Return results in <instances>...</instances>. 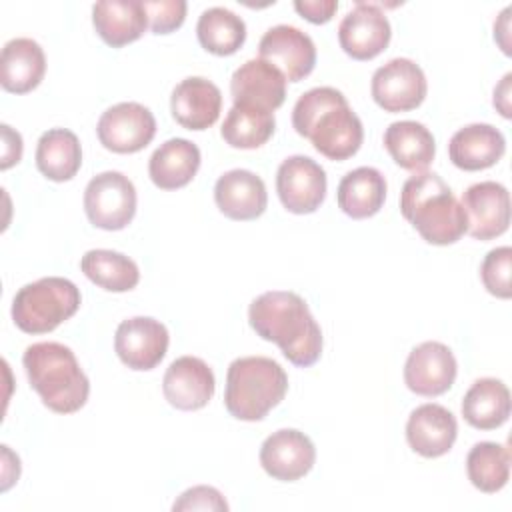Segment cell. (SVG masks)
<instances>
[{"instance_id":"cell-1","label":"cell","mask_w":512,"mask_h":512,"mask_svg":"<svg viewBox=\"0 0 512 512\" xmlns=\"http://www.w3.org/2000/svg\"><path fill=\"white\" fill-rule=\"evenodd\" d=\"M250 328L274 342L284 358L298 368H308L322 354V330L306 300L290 290H268L248 308Z\"/></svg>"},{"instance_id":"cell-2","label":"cell","mask_w":512,"mask_h":512,"mask_svg":"<svg viewBox=\"0 0 512 512\" xmlns=\"http://www.w3.org/2000/svg\"><path fill=\"white\" fill-rule=\"evenodd\" d=\"M292 126L308 138L316 152L328 160H348L364 140V126L350 108L346 96L332 86H316L304 92L292 110Z\"/></svg>"},{"instance_id":"cell-3","label":"cell","mask_w":512,"mask_h":512,"mask_svg":"<svg viewBox=\"0 0 512 512\" xmlns=\"http://www.w3.org/2000/svg\"><path fill=\"white\" fill-rule=\"evenodd\" d=\"M400 212L422 240L434 246L454 244L468 232L460 200L436 172H416L404 182Z\"/></svg>"},{"instance_id":"cell-4","label":"cell","mask_w":512,"mask_h":512,"mask_svg":"<svg viewBox=\"0 0 512 512\" xmlns=\"http://www.w3.org/2000/svg\"><path fill=\"white\" fill-rule=\"evenodd\" d=\"M32 390L56 414L78 412L90 394V380L76 354L60 342H34L22 354Z\"/></svg>"},{"instance_id":"cell-5","label":"cell","mask_w":512,"mask_h":512,"mask_svg":"<svg viewBox=\"0 0 512 512\" xmlns=\"http://www.w3.org/2000/svg\"><path fill=\"white\" fill-rule=\"evenodd\" d=\"M288 392L284 368L268 356H242L226 372L224 406L230 416L244 422L262 420Z\"/></svg>"},{"instance_id":"cell-6","label":"cell","mask_w":512,"mask_h":512,"mask_svg":"<svg viewBox=\"0 0 512 512\" xmlns=\"http://www.w3.org/2000/svg\"><path fill=\"white\" fill-rule=\"evenodd\" d=\"M82 304L78 286L62 276L24 284L12 298V320L26 334H48L70 320Z\"/></svg>"},{"instance_id":"cell-7","label":"cell","mask_w":512,"mask_h":512,"mask_svg":"<svg viewBox=\"0 0 512 512\" xmlns=\"http://www.w3.org/2000/svg\"><path fill=\"white\" fill-rule=\"evenodd\" d=\"M136 204L134 182L118 170L100 172L86 184L84 212L90 224L100 230L126 228L134 220Z\"/></svg>"},{"instance_id":"cell-8","label":"cell","mask_w":512,"mask_h":512,"mask_svg":"<svg viewBox=\"0 0 512 512\" xmlns=\"http://www.w3.org/2000/svg\"><path fill=\"white\" fill-rule=\"evenodd\" d=\"M428 92L424 70L410 58H392L372 74L370 94L384 112L418 108Z\"/></svg>"},{"instance_id":"cell-9","label":"cell","mask_w":512,"mask_h":512,"mask_svg":"<svg viewBox=\"0 0 512 512\" xmlns=\"http://www.w3.org/2000/svg\"><path fill=\"white\" fill-rule=\"evenodd\" d=\"M100 144L116 154H134L146 148L156 134V118L140 102H118L102 112L96 124Z\"/></svg>"},{"instance_id":"cell-10","label":"cell","mask_w":512,"mask_h":512,"mask_svg":"<svg viewBox=\"0 0 512 512\" xmlns=\"http://www.w3.org/2000/svg\"><path fill=\"white\" fill-rule=\"evenodd\" d=\"M324 168L304 154H294L282 160L276 172V192L282 206L292 214H312L326 198Z\"/></svg>"},{"instance_id":"cell-11","label":"cell","mask_w":512,"mask_h":512,"mask_svg":"<svg viewBox=\"0 0 512 512\" xmlns=\"http://www.w3.org/2000/svg\"><path fill=\"white\" fill-rule=\"evenodd\" d=\"M168 344V328L150 316L126 318L118 324L114 334V350L120 362L140 372L156 368L164 360Z\"/></svg>"},{"instance_id":"cell-12","label":"cell","mask_w":512,"mask_h":512,"mask_svg":"<svg viewBox=\"0 0 512 512\" xmlns=\"http://www.w3.org/2000/svg\"><path fill=\"white\" fill-rule=\"evenodd\" d=\"M390 38V20L374 2H356L338 24L340 48L354 60L376 58L386 50Z\"/></svg>"},{"instance_id":"cell-13","label":"cell","mask_w":512,"mask_h":512,"mask_svg":"<svg viewBox=\"0 0 512 512\" xmlns=\"http://www.w3.org/2000/svg\"><path fill=\"white\" fill-rule=\"evenodd\" d=\"M258 58L274 64L288 82H300L316 66V46L300 28L276 24L262 34L258 42Z\"/></svg>"},{"instance_id":"cell-14","label":"cell","mask_w":512,"mask_h":512,"mask_svg":"<svg viewBox=\"0 0 512 512\" xmlns=\"http://www.w3.org/2000/svg\"><path fill=\"white\" fill-rule=\"evenodd\" d=\"M458 362L452 350L436 340L414 346L404 364V382L418 396H440L448 392L456 380Z\"/></svg>"},{"instance_id":"cell-15","label":"cell","mask_w":512,"mask_h":512,"mask_svg":"<svg viewBox=\"0 0 512 512\" xmlns=\"http://www.w3.org/2000/svg\"><path fill=\"white\" fill-rule=\"evenodd\" d=\"M314 462V442L296 428L276 430L260 446L262 470L280 482H296L304 478Z\"/></svg>"},{"instance_id":"cell-16","label":"cell","mask_w":512,"mask_h":512,"mask_svg":"<svg viewBox=\"0 0 512 512\" xmlns=\"http://www.w3.org/2000/svg\"><path fill=\"white\" fill-rule=\"evenodd\" d=\"M460 204L466 212L468 234L474 240L498 238L510 226V194L500 182L482 180L468 186Z\"/></svg>"},{"instance_id":"cell-17","label":"cell","mask_w":512,"mask_h":512,"mask_svg":"<svg viewBox=\"0 0 512 512\" xmlns=\"http://www.w3.org/2000/svg\"><path fill=\"white\" fill-rule=\"evenodd\" d=\"M286 82V76L274 64L250 58L230 78L232 102L274 112L286 100Z\"/></svg>"},{"instance_id":"cell-18","label":"cell","mask_w":512,"mask_h":512,"mask_svg":"<svg viewBox=\"0 0 512 512\" xmlns=\"http://www.w3.org/2000/svg\"><path fill=\"white\" fill-rule=\"evenodd\" d=\"M216 390L212 368L198 356H180L164 372L162 392L170 406L178 410L204 408Z\"/></svg>"},{"instance_id":"cell-19","label":"cell","mask_w":512,"mask_h":512,"mask_svg":"<svg viewBox=\"0 0 512 512\" xmlns=\"http://www.w3.org/2000/svg\"><path fill=\"white\" fill-rule=\"evenodd\" d=\"M458 436L456 416L442 404L416 406L406 422L408 446L424 458H440L448 454Z\"/></svg>"},{"instance_id":"cell-20","label":"cell","mask_w":512,"mask_h":512,"mask_svg":"<svg viewBox=\"0 0 512 512\" xmlns=\"http://www.w3.org/2000/svg\"><path fill=\"white\" fill-rule=\"evenodd\" d=\"M214 202L230 220H256L268 206L266 184L252 170H228L214 184Z\"/></svg>"},{"instance_id":"cell-21","label":"cell","mask_w":512,"mask_h":512,"mask_svg":"<svg viewBox=\"0 0 512 512\" xmlns=\"http://www.w3.org/2000/svg\"><path fill=\"white\" fill-rule=\"evenodd\" d=\"M172 118L186 130H206L216 124L222 110L220 88L204 76L180 80L170 96Z\"/></svg>"},{"instance_id":"cell-22","label":"cell","mask_w":512,"mask_h":512,"mask_svg":"<svg viewBox=\"0 0 512 512\" xmlns=\"http://www.w3.org/2000/svg\"><path fill=\"white\" fill-rule=\"evenodd\" d=\"M504 152V134L496 126L484 122H474L456 130L448 142L450 162L466 172L494 166L504 156Z\"/></svg>"},{"instance_id":"cell-23","label":"cell","mask_w":512,"mask_h":512,"mask_svg":"<svg viewBox=\"0 0 512 512\" xmlns=\"http://www.w3.org/2000/svg\"><path fill=\"white\" fill-rule=\"evenodd\" d=\"M46 74V56L42 46L26 36L4 44L0 56V84L6 92L26 94L34 90Z\"/></svg>"},{"instance_id":"cell-24","label":"cell","mask_w":512,"mask_h":512,"mask_svg":"<svg viewBox=\"0 0 512 512\" xmlns=\"http://www.w3.org/2000/svg\"><path fill=\"white\" fill-rule=\"evenodd\" d=\"M96 34L112 48L136 42L148 28V14L138 0H102L92 6Z\"/></svg>"},{"instance_id":"cell-25","label":"cell","mask_w":512,"mask_h":512,"mask_svg":"<svg viewBox=\"0 0 512 512\" xmlns=\"http://www.w3.org/2000/svg\"><path fill=\"white\" fill-rule=\"evenodd\" d=\"M200 162L202 154L194 142L186 138H170L152 152L148 174L156 188L178 190L194 180Z\"/></svg>"},{"instance_id":"cell-26","label":"cell","mask_w":512,"mask_h":512,"mask_svg":"<svg viewBox=\"0 0 512 512\" xmlns=\"http://www.w3.org/2000/svg\"><path fill=\"white\" fill-rule=\"evenodd\" d=\"M386 190V178L378 168L358 166L346 172L338 184V208L354 220L370 218L384 206Z\"/></svg>"},{"instance_id":"cell-27","label":"cell","mask_w":512,"mask_h":512,"mask_svg":"<svg viewBox=\"0 0 512 512\" xmlns=\"http://www.w3.org/2000/svg\"><path fill=\"white\" fill-rule=\"evenodd\" d=\"M384 148L392 160L410 172H424L436 156V140L432 132L416 120L392 122L382 136Z\"/></svg>"},{"instance_id":"cell-28","label":"cell","mask_w":512,"mask_h":512,"mask_svg":"<svg viewBox=\"0 0 512 512\" xmlns=\"http://www.w3.org/2000/svg\"><path fill=\"white\" fill-rule=\"evenodd\" d=\"M460 410L472 428H500L510 416V390L498 378H478L466 390Z\"/></svg>"},{"instance_id":"cell-29","label":"cell","mask_w":512,"mask_h":512,"mask_svg":"<svg viewBox=\"0 0 512 512\" xmlns=\"http://www.w3.org/2000/svg\"><path fill=\"white\" fill-rule=\"evenodd\" d=\"M82 166V146L68 128L46 130L36 144V168L52 182L72 180Z\"/></svg>"},{"instance_id":"cell-30","label":"cell","mask_w":512,"mask_h":512,"mask_svg":"<svg viewBox=\"0 0 512 512\" xmlns=\"http://www.w3.org/2000/svg\"><path fill=\"white\" fill-rule=\"evenodd\" d=\"M80 270L96 286L108 292H128L138 286V264L122 252L108 248L88 250L80 260Z\"/></svg>"},{"instance_id":"cell-31","label":"cell","mask_w":512,"mask_h":512,"mask_svg":"<svg viewBox=\"0 0 512 512\" xmlns=\"http://www.w3.org/2000/svg\"><path fill=\"white\" fill-rule=\"evenodd\" d=\"M200 46L214 56H230L240 50L246 40L244 20L224 6L206 8L196 24Z\"/></svg>"},{"instance_id":"cell-32","label":"cell","mask_w":512,"mask_h":512,"mask_svg":"<svg viewBox=\"0 0 512 512\" xmlns=\"http://www.w3.org/2000/svg\"><path fill=\"white\" fill-rule=\"evenodd\" d=\"M276 130L274 112L252 108L244 104H232L228 110L220 134L232 148L254 150L266 144Z\"/></svg>"},{"instance_id":"cell-33","label":"cell","mask_w":512,"mask_h":512,"mask_svg":"<svg viewBox=\"0 0 512 512\" xmlns=\"http://www.w3.org/2000/svg\"><path fill=\"white\" fill-rule=\"evenodd\" d=\"M466 474L474 488L486 494L502 490L510 480V450L498 442H478L466 456Z\"/></svg>"},{"instance_id":"cell-34","label":"cell","mask_w":512,"mask_h":512,"mask_svg":"<svg viewBox=\"0 0 512 512\" xmlns=\"http://www.w3.org/2000/svg\"><path fill=\"white\" fill-rule=\"evenodd\" d=\"M510 266H512V248L510 246H498L492 248L482 264H480V278L484 288L502 300H508L512 296L510 288Z\"/></svg>"},{"instance_id":"cell-35","label":"cell","mask_w":512,"mask_h":512,"mask_svg":"<svg viewBox=\"0 0 512 512\" xmlns=\"http://www.w3.org/2000/svg\"><path fill=\"white\" fill-rule=\"evenodd\" d=\"M142 4L154 34H170L184 24L188 8L184 0H154Z\"/></svg>"},{"instance_id":"cell-36","label":"cell","mask_w":512,"mask_h":512,"mask_svg":"<svg viewBox=\"0 0 512 512\" xmlns=\"http://www.w3.org/2000/svg\"><path fill=\"white\" fill-rule=\"evenodd\" d=\"M230 506L222 492L214 486H192L184 490L172 504L174 512H184V510H212V512H226Z\"/></svg>"},{"instance_id":"cell-37","label":"cell","mask_w":512,"mask_h":512,"mask_svg":"<svg viewBox=\"0 0 512 512\" xmlns=\"http://www.w3.org/2000/svg\"><path fill=\"white\" fill-rule=\"evenodd\" d=\"M294 10L312 24H326L338 10L336 0H296Z\"/></svg>"},{"instance_id":"cell-38","label":"cell","mask_w":512,"mask_h":512,"mask_svg":"<svg viewBox=\"0 0 512 512\" xmlns=\"http://www.w3.org/2000/svg\"><path fill=\"white\" fill-rule=\"evenodd\" d=\"M2 160H0V168L2 170H8L12 168L14 164L20 162L22 158V136L18 130H14L12 126L8 124H2Z\"/></svg>"},{"instance_id":"cell-39","label":"cell","mask_w":512,"mask_h":512,"mask_svg":"<svg viewBox=\"0 0 512 512\" xmlns=\"http://www.w3.org/2000/svg\"><path fill=\"white\" fill-rule=\"evenodd\" d=\"M512 72L504 74V78L500 80V84L494 88V98H492V104L494 108L504 116V118H512V100H510V94H512Z\"/></svg>"},{"instance_id":"cell-40","label":"cell","mask_w":512,"mask_h":512,"mask_svg":"<svg viewBox=\"0 0 512 512\" xmlns=\"http://www.w3.org/2000/svg\"><path fill=\"white\" fill-rule=\"evenodd\" d=\"M508 14H510V6H506L500 12V18L494 22V40L500 44L502 52L508 56L510 54V40H508Z\"/></svg>"}]
</instances>
